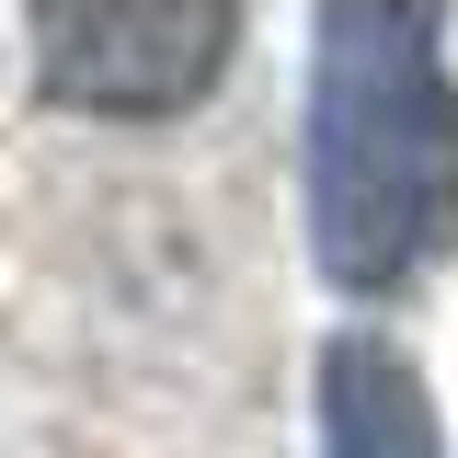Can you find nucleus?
Returning <instances> with one entry per match:
<instances>
[{
    "mask_svg": "<svg viewBox=\"0 0 458 458\" xmlns=\"http://www.w3.org/2000/svg\"><path fill=\"white\" fill-rule=\"evenodd\" d=\"M321 458H447L424 367L390 333H333L321 344Z\"/></svg>",
    "mask_w": 458,
    "mask_h": 458,
    "instance_id": "7ed1b4c3",
    "label": "nucleus"
},
{
    "mask_svg": "<svg viewBox=\"0 0 458 458\" xmlns=\"http://www.w3.org/2000/svg\"><path fill=\"white\" fill-rule=\"evenodd\" d=\"M436 12H321L310 57V252L355 298H390L458 241V81Z\"/></svg>",
    "mask_w": 458,
    "mask_h": 458,
    "instance_id": "f257e3e1",
    "label": "nucleus"
},
{
    "mask_svg": "<svg viewBox=\"0 0 458 458\" xmlns=\"http://www.w3.org/2000/svg\"><path fill=\"white\" fill-rule=\"evenodd\" d=\"M229 47H241V12L229 0H47L35 12V81L69 114H114V126H149L218 92Z\"/></svg>",
    "mask_w": 458,
    "mask_h": 458,
    "instance_id": "f03ea898",
    "label": "nucleus"
}]
</instances>
